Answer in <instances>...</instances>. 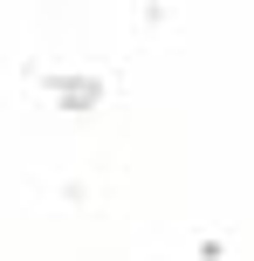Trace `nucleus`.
<instances>
[]
</instances>
